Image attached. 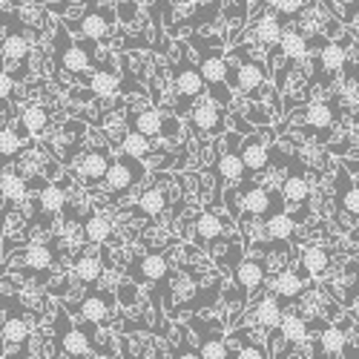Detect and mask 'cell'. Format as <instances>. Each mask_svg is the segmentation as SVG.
Wrapping results in <instances>:
<instances>
[{
  "instance_id": "cell-22",
  "label": "cell",
  "mask_w": 359,
  "mask_h": 359,
  "mask_svg": "<svg viewBox=\"0 0 359 359\" xmlns=\"http://www.w3.org/2000/svg\"><path fill=\"white\" fill-rule=\"evenodd\" d=\"M262 233H264L267 242H287V238H293V233H296V219L282 207V210L271 213L262 222Z\"/></svg>"
},
{
  "instance_id": "cell-28",
  "label": "cell",
  "mask_w": 359,
  "mask_h": 359,
  "mask_svg": "<svg viewBox=\"0 0 359 359\" xmlns=\"http://www.w3.org/2000/svg\"><path fill=\"white\" fill-rule=\"evenodd\" d=\"M167 210V193L161 187H147L138 193V204H135V213L141 219H158Z\"/></svg>"
},
{
  "instance_id": "cell-40",
  "label": "cell",
  "mask_w": 359,
  "mask_h": 359,
  "mask_svg": "<svg viewBox=\"0 0 359 359\" xmlns=\"http://www.w3.org/2000/svg\"><path fill=\"white\" fill-rule=\"evenodd\" d=\"M253 319H256L259 327H267V331H273V327L279 325V319H282V299L273 296V293L267 296V299H262V302L256 305Z\"/></svg>"
},
{
  "instance_id": "cell-5",
  "label": "cell",
  "mask_w": 359,
  "mask_h": 359,
  "mask_svg": "<svg viewBox=\"0 0 359 359\" xmlns=\"http://www.w3.org/2000/svg\"><path fill=\"white\" fill-rule=\"evenodd\" d=\"M93 43V41H89ZM89 43H72L67 35V26L57 29V67L69 72L75 81L83 83L89 67H93V55H89Z\"/></svg>"
},
{
  "instance_id": "cell-43",
  "label": "cell",
  "mask_w": 359,
  "mask_h": 359,
  "mask_svg": "<svg viewBox=\"0 0 359 359\" xmlns=\"http://www.w3.org/2000/svg\"><path fill=\"white\" fill-rule=\"evenodd\" d=\"M302 9H305V0H273V12H276L279 20L296 18Z\"/></svg>"
},
{
  "instance_id": "cell-29",
  "label": "cell",
  "mask_w": 359,
  "mask_h": 359,
  "mask_svg": "<svg viewBox=\"0 0 359 359\" xmlns=\"http://www.w3.org/2000/svg\"><path fill=\"white\" fill-rule=\"evenodd\" d=\"M305 267H302V273H296V271H282L276 279H273V285H271V293L273 296H279L282 302H290V299H296L299 293L305 290Z\"/></svg>"
},
{
  "instance_id": "cell-30",
  "label": "cell",
  "mask_w": 359,
  "mask_h": 359,
  "mask_svg": "<svg viewBox=\"0 0 359 359\" xmlns=\"http://www.w3.org/2000/svg\"><path fill=\"white\" fill-rule=\"evenodd\" d=\"M242 178H245V167H242V158H238V149L227 147L216 161V182L222 187L227 182H242Z\"/></svg>"
},
{
  "instance_id": "cell-1",
  "label": "cell",
  "mask_w": 359,
  "mask_h": 359,
  "mask_svg": "<svg viewBox=\"0 0 359 359\" xmlns=\"http://www.w3.org/2000/svg\"><path fill=\"white\" fill-rule=\"evenodd\" d=\"M271 69L264 61L250 55V46H233L230 49V61H227V86L238 89V95L256 98L262 89L267 86Z\"/></svg>"
},
{
  "instance_id": "cell-36",
  "label": "cell",
  "mask_w": 359,
  "mask_h": 359,
  "mask_svg": "<svg viewBox=\"0 0 359 359\" xmlns=\"http://www.w3.org/2000/svg\"><path fill=\"white\" fill-rule=\"evenodd\" d=\"M72 276L78 282H83L86 287H93L101 276H104V262L98 256H75L72 262Z\"/></svg>"
},
{
  "instance_id": "cell-42",
  "label": "cell",
  "mask_w": 359,
  "mask_h": 359,
  "mask_svg": "<svg viewBox=\"0 0 359 359\" xmlns=\"http://www.w3.org/2000/svg\"><path fill=\"white\" fill-rule=\"evenodd\" d=\"M149 138L147 135H141V133H135V130H130L124 138H121V153H127V156H133V158H147L149 156Z\"/></svg>"
},
{
  "instance_id": "cell-47",
  "label": "cell",
  "mask_w": 359,
  "mask_h": 359,
  "mask_svg": "<svg viewBox=\"0 0 359 359\" xmlns=\"http://www.w3.org/2000/svg\"><path fill=\"white\" fill-rule=\"evenodd\" d=\"M81 4H89V6H93V4H98V0H81Z\"/></svg>"
},
{
  "instance_id": "cell-17",
  "label": "cell",
  "mask_w": 359,
  "mask_h": 359,
  "mask_svg": "<svg viewBox=\"0 0 359 359\" xmlns=\"http://www.w3.org/2000/svg\"><path fill=\"white\" fill-rule=\"evenodd\" d=\"M311 351H313L311 356H348L351 345H348V337H345L342 327L327 322L322 331H319V339L313 342Z\"/></svg>"
},
{
  "instance_id": "cell-7",
  "label": "cell",
  "mask_w": 359,
  "mask_h": 359,
  "mask_svg": "<svg viewBox=\"0 0 359 359\" xmlns=\"http://www.w3.org/2000/svg\"><path fill=\"white\" fill-rule=\"evenodd\" d=\"M172 72H175V89H178V98L182 101L207 95L204 78H201L198 67L190 61V55H187V43H178V64L172 67Z\"/></svg>"
},
{
  "instance_id": "cell-20",
  "label": "cell",
  "mask_w": 359,
  "mask_h": 359,
  "mask_svg": "<svg viewBox=\"0 0 359 359\" xmlns=\"http://www.w3.org/2000/svg\"><path fill=\"white\" fill-rule=\"evenodd\" d=\"M273 331L287 342V345H302V342H308V319L302 316V313H296V311H282V319H279V325L273 327Z\"/></svg>"
},
{
  "instance_id": "cell-18",
  "label": "cell",
  "mask_w": 359,
  "mask_h": 359,
  "mask_svg": "<svg viewBox=\"0 0 359 359\" xmlns=\"http://www.w3.org/2000/svg\"><path fill=\"white\" fill-rule=\"evenodd\" d=\"M135 276L138 282H164L170 276V262L164 253H144L135 259Z\"/></svg>"
},
{
  "instance_id": "cell-48",
  "label": "cell",
  "mask_w": 359,
  "mask_h": 359,
  "mask_svg": "<svg viewBox=\"0 0 359 359\" xmlns=\"http://www.w3.org/2000/svg\"><path fill=\"white\" fill-rule=\"evenodd\" d=\"M0 69H4V55H0Z\"/></svg>"
},
{
  "instance_id": "cell-15",
  "label": "cell",
  "mask_w": 359,
  "mask_h": 359,
  "mask_svg": "<svg viewBox=\"0 0 359 359\" xmlns=\"http://www.w3.org/2000/svg\"><path fill=\"white\" fill-rule=\"evenodd\" d=\"M337 210L348 216V222L356 227L359 216V190H356V178L348 172L345 164L337 167Z\"/></svg>"
},
{
  "instance_id": "cell-35",
  "label": "cell",
  "mask_w": 359,
  "mask_h": 359,
  "mask_svg": "<svg viewBox=\"0 0 359 359\" xmlns=\"http://www.w3.org/2000/svg\"><path fill=\"white\" fill-rule=\"evenodd\" d=\"M26 135L29 133L23 127H4V130H0V161L6 164L12 158H18L26 149V144H23Z\"/></svg>"
},
{
  "instance_id": "cell-13",
  "label": "cell",
  "mask_w": 359,
  "mask_h": 359,
  "mask_svg": "<svg viewBox=\"0 0 359 359\" xmlns=\"http://www.w3.org/2000/svg\"><path fill=\"white\" fill-rule=\"evenodd\" d=\"M190 127L196 133H207V135H219L224 133L227 127V112L224 107H219L216 101H198L193 109H190Z\"/></svg>"
},
{
  "instance_id": "cell-23",
  "label": "cell",
  "mask_w": 359,
  "mask_h": 359,
  "mask_svg": "<svg viewBox=\"0 0 359 359\" xmlns=\"http://www.w3.org/2000/svg\"><path fill=\"white\" fill-rule=\"evenodd\" d=\"M331 262H334L331 250L322 248V245H308V248H302V253H299V264H302L305 273L313 279H319L331 271Z\"/></svg>"
},
{
  "instance_id": "cell-12",
  "label": "cell",
  "mask_w": 359,
  "mask_h": 359,
  "mask_svg": "<svg viewBox=\"0 0 359 359\" xmlns=\"http://www.w3.org/2000/svg\"><path fill=\"white\" fill-rule=\"evenodd\" d=\"M72 311H78L81 319L89 325H109L115 316V299L107 290H93V293H86L81 299V305Z\"/></svg>"
},
{
  "instance_id": "cell-33",
  "label": "cell",
  "mask_w": 359,
  "mask_h": 359,
  "mask_svg": "<svg viewBox=\"0 0 359 359\" xmlns=\"http://www.w3.org/2000/svg\"><path fill=\"white\" fill-rule=\"evenodd\" d=\"M18 124H20L29 135H43V133L49 130V124H52V118H49V109H46V107L29 104V107H23Z\"/></svg>"
},
{
  "instance_id": "cell-37",
  "label": "cell",
  "mask_w": 359,
  "mask_h": 359,
  "mask_svg": "<svg viewBox=\"0 0 359 359\" xmlns=\"http://www.w3.org/2000/svg\"><path fill=\"white\" fill-rule=\"evenodd\" d=\"M161 112L158 109H141V112H135L133 118H130V130H135V133H141V135H147L149 141L153 138H158L161 135Z\"/></svg>"
},
{
  "instance_id": "cell-19",
  "label": "cell",
  "mask_w": 359,
  "mask_h": 359,
  "mask_svg": "<svg viewBox=\"0 0 359 359\" xmlns=\"http://www.w3.org/2000/svg\"><path fill=\"white\" fill-rule=\"evenodd\" d=\"M18 262L26 267V271H49V267L57 262V248L52 242H38V245H29Z\"/></svg>"
},
{
  "instance_id": "cell-31",
  "label": "cell",
  "mask_w": 359,
  "mask_h": 359,
  "mask_svg": "<svg viewBox=\"0 0 359 359\" xmlns=\"http://www.w3.org/2000/svg\"><path fill=\"white\" fill-rule=\"evenodd\" d=\"M282 29H285V26H282V20H279V18H276V12H273V15L259 18L250 32H253V38H256V43H259V46L273 49V46L279 43V38H282Z\"/></svg>"
},
{
  "instance_id": "cell-25",
  "label": "cell",
  "mask_w": 359,
  "mask_h": 359,
  "mask_svg": "<svg viewBox=\"0 0 359 359\" xmlns=\"http://www.w3.org/2000/svg\"><path fill=\"white\" fill-rule=\"evenodd\" d=\"M302 115H305V124L311 130H331L337 124V118H339V109H337L334 101L331 104L327 101H311Z\"/></svg>"
},
{
  "instance_id": "cell-46",
  "label": "cell",
  "mask_w": 359,
  "mask_h": 359,
  "mask_svg": "<svg viewBox=\"0 0 359 359\" xmlns=\"http://www.w3.org/2000/svg\"><path fill=\"white\" fill-rule=\"evenodd\" d=\"M0 356H6V345H4V337H0Z\"/></svg>"
},
{
  "instance_id": "cell-39",
  "label": "cell",
  "mask_w": 359,
  "mask_h": 359,
  "mask_svg": "<svg viewBox=\"0 0 359 359\" xmlns=\"http://www.w3.org/2000/svg\"><path fill=\"white\" fill-rule=\"evenodd\" d=\"M342 61H345V43L325 38L322 46H319V67H322L327 75H334V72L342 69Z\"/></svg>"
},
{
  "instance_id": "cell-49",
  "label": "cell",
  "mask_w": 359,
  "mask_h": 359,
  "mask_svg": "<svg viewBox=\"0 0 359 359\" xmlns=\"http://www.w3.org/2000/svg\"><path fill=\"white\" fill-rule=\"evenodd\" d=\"M0 172H4V161H0Z\"/></svg>"
},
{
  "instance_id": "cell-34",
  "label": "cell",
  "mask_w": 359,
  "mask_h": 359,
  "mask_svg": "<svg viewBox=\"0 0 359 359\" xmlns=\"http://www.w3.org/2000/svg\"><path fill=\"white\" fill-rule=\"evenodd\" d=\"M83 83L89 86V93H93L95 98H112L115 93H118V89H121V78H118L115 72H93V75H89L86 72V78H83Z\"/></svg>"
},
{
  "instance_id": "cell-14",
  "label": "cell",
  "mask_w": 359,
  "mask_h": 359,
  "mask_svg": "<svg viewBox=\"0 0 359 359\" xmlns=\"http://www.w3.org/2000/svg\"><path fill=\"white\" fill-rule=\"evenodd\" d=\"M0 337H4L6 348H15L12 356H32L29 353V337H32V327H29L26 316L20 311L6 313L4 325H0Z\"/></svg>"
},
{
  "instance_id": "cell-24",
  "label": "cell",
  "mask_w": 359,
  "mask_h": 359,
  "mask_svg": "<svg viewBox=\"0 0 359 359\" xmlns=\"http://www.w3.org/2000/svg\"><path fill=\"white\" fill-rule=\"evenodd\" d=\"M81 233L86 242H93V245H107L109 238H112V222L109 216L98 213V210H89L81 222Z\"/></svg>"
},
{
  "instance_id": "cell-11",
  "label": "cell",
  "mask_w": 359,
  "mask_h": 359,
  "mask_svg": "<svg viewBox=\"0 0 359 359\" xmlns=\"http://www.w3.org/2000/svg\"><path fill=\"white\" fill-rule=\"evenodd\" d=\"M267 153H271V147H267L259 130L238 138V158H242V167H245V178H253L267 167Z\"/></svg>"
},
{
  "instance_id": "cell-21",
  "label": "cell",
  "mask_w": 359,
  "mask_h": 359,
  "mask_svg": "<svg viewBox=\"0 0 359 359\" xmlns=\"http://www.w3.org/2000/svg\"><path fill=\"white\" fill-rule=\"evenodd\" d=\"M279 196H282L285 204L305 207L308 198H311V182H308V175H302V172H287V175L282 178Z\"/></svg>"
},
{
  "instance_id": "cell-38",
  "label": "cell",
  "mask_w": 359,
  "mask_h": 359,
  "mask_svg": "<svg viewBox=\"0 0 359 359\" xmlns=\"http://www.w3.org/2000/svg\"><path fill=\"white\" fill-rule=\"evenodd\" d=\"M0 196H4L6 201H12V204L23 201L29 196L26 178L20 172H15V170H4V172H0Z\"/></svg>"
},
{
  "instance_id": "cell-16",
  "label": "cell",
  "mask_w": 359,
  "mask_h": 359,
  "mask_svg": "<svg viewBox=\"0 0 359 359\" xmlns=\"http://www.w3.org/2000/svg\"><path fill=\"white\" fill-rule=\"evenodd\" d=\"M0 55H4V69L12 75L15 67H20V81L26 78L29 67H26V57H29V38L20 32H9L0 43Z\"/></svg>"
},
{
  "instance_id": "cell-27",
  "label": "cell",
  "mask_w": 359,
  "mask_h": 359,
  "mask_svg": "<svg viewBox=\"0 0 359 359\" xmlns=\"http://www.w3.org/2000/svg\"><path fill=\"white\" fill-rule=\"evenodd\" d=\"M273 49H279L276 55L287 57V61H302V57H308V52H311V41L302 32H296V29H282V38Z\"/></svg>"
},
{
  "instance_id": "cell-44",
  "label": "cell",
  "mask_w": 359,
  "mask_h": 359,
  "mask_svg": "<svg viewBox=\"0 0 359 359\" xmlns=\"http://www.w3.org/2000/svg\"><path fill=\"white\" fill-rule=\"evenodd\" d=\"M15 83H18V81H15L6 69H0V101H12V98H15V93H18Z\"/></svg>"
},
{
  "instance_id": "cell-4",
  "label": "cell",
  "mask_w": 359,
  "mask_h": 359,
  "mask_svg": "<svg viewBox=\"0 0 359 359\" xmlns=\"http://www.w3.org/2000/svg\"><path fill=\"white\" fill-rule=\"evenodd\" d=\"M147 175V170H144V161L141 158H133V156H127V153H121V156H115L112 161H109V167H107V172H104V187L112 193V196H124V193H130L141 178Z\"/></svg>"
},
{
  "instance_id": "cell-8",
  "label": "cell",
  "mask_w": 359,
  "mask_h": 359,
  "mask_svg": "<svg viewBox=\"0 0 359 359\" xmlns=\"http://www.w3.org/2000/svg\"><path fill=\"white\" fill-rule=\"evenodd\" d=\"M109 161H112V156H109L107 147H101V144L86 147L83 153L72 161V175L78 178L81 184H86V187L98 184V182H104V172H107Z\"/></svg>"
},
{
  "instance_id": "cell-6",
  "label": "cell",
  "mask_w": 359,
  "mask_h": 359,
  "mask_svg": "<svg viewBox=\"0 0 359 359\" xmlns=\"http://www.w3.org/2000/svg\"><path fill=\"white\" fill-rule=\"evenodd\" d=\"M267 279V264L264 259L259 256H245V259H238L236 267H233V285L238 290V311H242L248 302H250V296L259 290V285H264Z\"/></svg>"
},
{
  "instance_id": "cell-41",
  "label": "cell",
  "mask_w": 359,
  "mask_h": 359,
  "mask_svg": "<svg viewBox=\"0 0 359 359\" xmlns=\"http://www.w3.org/2000/svg\"><path fill=\"white\" fill-rule=\"evenodd\" d=\"M196 356H204V359H224V356H233V351H230V345H227V339H224L222 334H213V337H207V339L198 345Z\"/></svg>"
},
{
  "instance_id": "cell-3",
  "label": "cell",
  "mask_w": 359,
  "mask_h": 359,
  "mask_svg": "<svg viewBox=\"0 0 359 359\" xmlns=\"http://www.w3.org/2000/svg\"><path fill=\"white\" fill-rule=\"evenodd\" d=\"M236 193H238V207H242V216H238V219L250 216V219L262 222V219H267L271 213H276V210H282V207H285L279 193H273L271 187L253 184L250 178H242V182L236 184Z\"/></svg>"
},
{
  "instance_id": "cell-45",
  "label": "cell",
  "mask_w": 359,
  "mask_h": 359,
  "mask_svg": "<svg viewBox=\"0 0 359 359\" xmlns=\"http://www.w3.org/2000/svg\"><path fill=\"white\" fill-rule=\"evenodd\" d=\"M236 4H238V6H245V9L250 12V9H256V6H262V4H264V0H236Z\"/></svg>"
},
{
  "instance_id": "cell-10",
  "label": "cell",
  "mask_w": 359,
  "mask_h": 359,
  "mask_svg": "<svg viewBox=\"0 0 359 359\" xmlns=\"http://www.w3.org/2000/svg\"><path fill=\"white\" fill-rule=\"evenodd\" d=\"M55 351L57 356H95V342L89 327L67 322L64 331L55 337Z\"/></svg>"
},
{
  "instance_id": "cell-9",
  "label": "cell",
  "mask_w": 359,
  "mask_h": 359,
  "mask_svg": "<svg viewBox=\"0 0 359 359\" xmlns=\"http://www.w3.org/2000/svg\"><path fill=\"white\" fill-rule=\"evenodd\" d=\"M112 23H115V12L112 9H98L93 4V9L83 12L78 20H64L67 29H72V35L83 38V41H101L104 35L112 32Z\"/></svg>"
},
{
  "instance_id": "cell-26",
  "label": "cell",
  "mask_w": 359,
  "mask_h": 359,
  "mask_svg": "<svg viewBox=\"0 0 359 359\" xmlns=\"http://www.w3.org/2000/svg\"><path fill=\"white\" fill-rule=\"evenodd\" d=\"M67 187L64 184H55V182H43L41 184V193H38V210L41 213H49V216H57L67 210Z\"/></svg>"
},
{
  "instance_id": "cell-2",
  "label": "cell",
  "mask_w": 359,
  "mask_h": 359,
  "mask_svg": "<svg viewBox=\"0 0 359 359\" xmlns=\"http://www.w3.org/2000/svg\"><path fill=\"white\" fill-rule=\"evenodd\" d=\"M190 43L198 46V72L204 78V86L210 93V101H216L219 107H230L233 104V93L227 86V57L222 55L219 43L213 49V41H198V38H190Z\"/></svg>"
},
{
  "instance_id": "cell-32",
  "label": "cell",
  "mask_w": 359,
  "mask_h": 359,
  "mask_svg": "<svg viewBox=\"0 0 359 359\" xmlns=\"http://www.w3.org/2000/svg\"><path fill=\"white\" fill-rule=\"evenodd\" d=\"M222 236H224V219L216 216L213 210H204L196 219V242L198 245H213Z\"/></svg>"
}]
</instances>
